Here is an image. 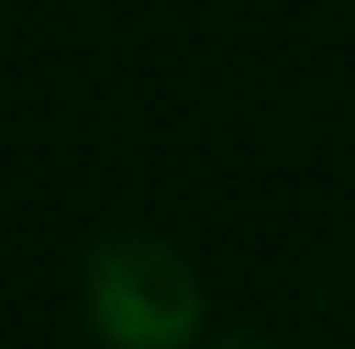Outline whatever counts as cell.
Wrapping results in <instances>:
<instances>
[{
  "instance_id": "cell-2",
  "label": "cell",
  "mask_w": 355,
  "mask_h": 349,
  "mask_svg": "<svg viewBox=\"0 0 355 349\" xmlns=\"http://www.w3.org/2000/svg\"><path fill=\"white\" fill-rule=\"evenodd\" d=\"M206 349H275L268 337H250V331H225V337H212Z\"/></svg>"
},
{
  "instance_id": "cell-1",
  "label": "cell",
  "mask_w": 355,
  "mask_h": 349,
  "mask_svg": "<svg viewBox=\"0 0 355 349\" xmlns=\"http://www.w3.org/2000/svg\"><path fill=\"white\" fill-rule=\"evenodd\" d=\"M81 300L94 337H106L112 349H187L206 312L193 262L150 231L100 237L87 256Z\"/></svg>"
}]
</instances>
